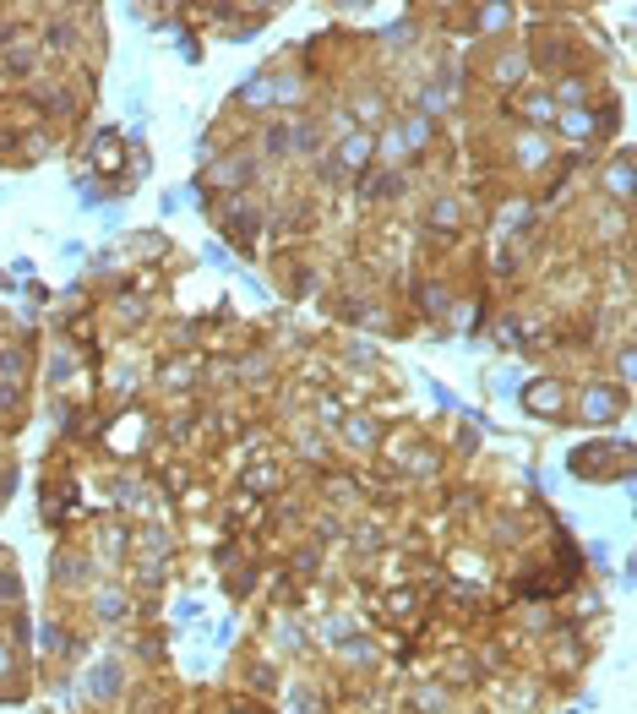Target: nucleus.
Returning <instances> with one entry per match:
<instances>
[{
	"label": "nucleus",
	"mask_w": 637,
	"mask_h": 714,
	"mask_svg": "<svg viewBox=\"0 0 637 714\" xmlns=\"http://www.w3.org/2000/svg\"><path fill=\"white\" fill-rule=\"evenodd\" d=\"M523 404H529L534 415H561V409H567V388H561V382H529V388H523Z\"/></svg>",
	"instance_id": "obj_1"
},
{
	"label": "nucleus",
	"mask_w": 637,
	"mask_h": 714,
	"mask_svg": "<svg viewBox=\"0 0 637 714\" xmlns=\"http://www.w3.org/2000/svg\"><path fill=\"white\" fill-rule=\"evenodd\" d=\"M621 415V392H610V388H588L583 392V420H615Z\"/></svg>",
	"instance_id": "obj_2"
},
{
	"label": "nucleus",
	"mask_w": 637,
	"mask_h": 714,
	"mask_svg": "<svg viewBox=\"0 0 637 714\" xmlns=\"http://www.w3.org/2000/svg\"><path fill=\"white\" fill-rule=\"evenodd\" d=\"M365 159H371V136H365V131H354L349 142L338 148V169H360Z\"/></svg>",
	"instance_id": "obj_3"
},
{
	"label": "nucleus",
	"mask_w": 637,
	"mask_h": 714,
	"mask_svg": "<svg viewBox=\"0 0 637 714\" xmlns=\"http://www.w3.org/2000/svg\"><path fill=\"white\" fill-rule=\"evenodd\" d=\"M126 159V148H120V136L109 131V136H98V153H93V164L98 169H115V164Z\"/></svg>",
	"instance_id": "obj_4"
},
{
	"label": "nucleus",
	"mask_w": 637,
	"mask_h": 714,
	"mask_svg": "<svg viewBox=\"0 0 637 714\" xmlns=\"http://www.w3.org/2000/svg\"><path fill=\"white\" fill-rule=\"evenodd\" d=\"M289 142H294V153H316V126H311V120L289 126Z\"/></svg>",
	"instance_id": "obj_5"
},
{
	"label": "nucleus",
	"mask_w": 637,
	"mask_h": 714,
	"mask_svg": "<svg viewBox=\"0 0 637 714\" xmlns=\"http://www.w3.org/2000/svg\"><path fill=\"white\" fill-rule=\"evenodd\" d=\"M398 136H403V148H419V142H430V120H419V115H414Z\"/></svg>",
	"instance_id": "obj_6"
},
{
	"label": "nucleus",
	"mask_w": 637,
	"mask_h": 714,
	"mask_svg": "<svg viewBox=\"0 0 637 714\" xmlns=\"http://www.w3.org/2000/svg\"><path fill=\"white\" fill-rule=\"evenodd\" d=\"M403 153H409V148H403V136H398V131H387V136H382V159H387V164H398Z\"/></svg>",
	"instance_id": "obj_7"
},
{
	"label": "nucleus",
	"mask_w": 637,
	"mask_h": 714,
	"mask_svg": "<svg viewBox=\"0 0 637 714\" xmlns=\"http://www.w3.org/2000/svg\"><path fill=\"white\" fill-rule=\"evenodd\" d=\"M529 115H534V120H556V104H550L545 93H534V98H529Z\"/></svg>",
	"instance_id": "obj_8"
},
{
	"label": "nucleus",
	"mask_w": 637,
	"mask_h": 714,
	"mask_svg": "<svg viewBox=\"0 0 637 714\" xmlns=\"http://www.w3.org/2000/svg\"><path fill=\"white\" fill-rule=\"evenodd\" d=\"M610 191L627 196V159H615V169H610Z\"/></svg>",
	"instance_id": "obj_9"
},
{
	"label": "nucleus",
	"mask_w": 637,
	"mask_h": 714,
	"mask_svg": "<svg viewBox=\"0 0 637 714\" xmlns=\"http://www.w3.org/2000/svg\"><path fill=\"white\" fill-rule=\"evenodd\" d=\"M501 22H507L501 6H485V11H479V28H501Z\"/></svg>",
	"instance_id": "obj_10"
},
{
	"label": "nucleus",
	"mask_w": 637,
	"mask_h": 714,
	"mask_svg": "<svg viewBox=\"0 0 637 714\" xmlns=\"http://www.w3.org/2000/svg\"><path fill=\"white\" fill-rule=\"evenodd\" d=\"M98 611H104V617H120V611H126V600H120V594H115V589H109V594H104V600H98Z\"/></svg>",
	"instance_id": "obj_11"
},
{
	"label": "nucleus",
	"mask_w": 637,
	"mask_h": 714,
	"mask_svg": "<svg viewBox=\"0 0 637 714\" xmlns=\"http://www.w3.org/2000/svg\"><path fill=\"white\" fill-rule=\"evenodd\" d=\"M349 436H354V442H371V436H376V425H371V420H354Z\"/></svg>",
	"instance_id": "obj_12"
}]
</instances>
